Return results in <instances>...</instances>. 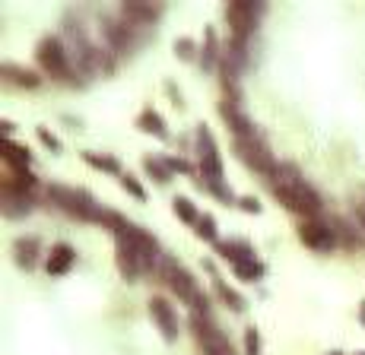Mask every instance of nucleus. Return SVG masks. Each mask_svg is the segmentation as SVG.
<instances>
[{"instance_id":"b1692460","label":"nucleus","mask_w":365,"mask_h":355,"mask_svg":"<svg viewBox=\"0 0 365 355\" xmlns=\"http://www.w3.org/2000/svg\"><path fill=\"white\" fill-rule=\"evenodd\" d=\"M86 162H90L92 165V168H102V171H111V175H115V171H117V162H115V159H108V156H96V152H86Z\"/></svg>"},{"instance_id":"a878e982","label":"nucleus","mask_w":365,"mask_h":355,"mask_svg":"<svg viewBox=\"0 0 365 355\" xmlns=\"http://www.w3.org/2000/svg\"><path fill=\"white\" fill-rule=\"evenodd\" d=\"M245 352H248V355H261V336H257L255 327L245 330Z\"/></svg>"},{"instance_id":"f03ea898","label":"nucleus","mask_w":365,"mask_h":355,"mask_svg":"<svg viewBox=\"0 0 365 355\" xmlns=\"http://www.w3.org/2000/svg\"><path fill=\"white\" fill-rule=\"evenodd\" d=\"M276 184H273V194L282 200V203L289 206L296 212H305V216L315 219L321 212V197L305 184L302 178H299L296 168H276Z\"/></svg>"},{"instance_id":"2eb2a0df","label":"nucleus","mask_w":365,"mask_h":355,"mask_svg":"<svg viewBox=\"0 0 365 355\" xmlns=\"http://www.w3.org/2000/svg\"><path fill=\"white\" fill-rule=\"evenodd\" d=\"M13 254H16V263L26 266V270H32L35 257H38V241H35V238H20L13 245Z\"/></svg>"},{"instance_id":"473e14b6","label":"nucleus","mask_w":365,"mask_h":355,"mask_svg":"<svg viewBox=\"0 0 365 355\" xmlns=\"http://www.w3.org/2000/svg\"><path fill=\"white\" fill-rule=\"evenodd\" d=\"M241 210H245V212H261V203L251 200V197H245V200H241Z\"/></svg>"},{"instance_id":"7c9ffc66","label":"nucleus","mask_w":365,"mask_h":355,"mask_svg":"<svg viewBox=\"0 0 365 355\" xmlns=\"http://www.w3.org/2000/svg\"><path fill=\"white\" fill-rule=\"evenodd\" d=\"M213 57H216V35L213 32H207V51H203V64H213Z\"/></svg>"},{"instance_id":"393cba45","label":"nucleus","mask_w":365,"mask_h":355,"mask_svg":"<svg viewBox=\"0 0 365 355\" xmlns=\"http://www.w3.org/2000/svg\"><path fill=\"white\" fill-rule=\"evenodd\" d=\"M197 235H200V238H207V241H216V222H213V216H200Z\"/></svg>"},{"instance_id":"2f4dec72","label":"nucleus","mask_w":365,"mask_h":355,"mask_svg":"<svg viewBox=\"0 0 365 355\" xmlns=\"http://www.w3.org/2000/svg\"><path fill=\"white\" fill-rule=\"evenodd\" d=\"M38 140H42V143H45V146H48V150H61V143H57V140H55V137H51L48 130H38Z\"/></svg>"},{"instance_id":"dca6fc26","label":"nucleus","mask_w":365,"mask_h":355,"mask_svg":"<svg viewBox=\"0 0 365 355\" xmlns=\"http://www.w3.org/2000/svg\"><path fill=\"white\" fill-rule=\"evenodd\" d=\"M216 247H220V254L226 260H232V266L241 263V260H255V251H251L248 245H235V241H229V245H226V241H220Z\"/></svg>"},{"instance_id":"0eeeda50","label":"nucleus","mask_w":365,"mask_h":355,"mask_svg":"<svg viewBox=\"0 0 365 355\" xmlns=\"http://www.w3.org/2000/svg\"><path fill=\"white\" fill-rule=\"evenodd\" d=\"M238 152H241V159H245L251 168L264 171V175H276V165H273V159H270L267 146H264L255 133H251V137H245V140H238Z\"/></svg>"},{"instance_id":"f8f14e48","label":"nucleus","mask_w":365,"mask_h":355,"mask_svg":"<svg viewBox=\"0 0 365 355\" xmlns=\"http://www.w3.org/2000/svg\"><path fill=\"white\" fill-rule=\"evenodd\" d=\"M222 117L229 121V127L235 130V137H238V140H245V137H251V133H255V130H251V124H248V117L241 115L235 102H226V105H222Z\"/></svg>"},{"instance_id":"412c9836","label":"nucleus","mask_w":365,"mask_h":355,"mask_svg":"<svg viewBox=\"0 0 365 355\" xmlns=\"http://www.w3.org/2000/svg\"><path fill=\"white\" fill-rule=\"evenodd\" d=\"M7 162L16 165L20 171H26V165H29V150H22V146H16L13 140H7Z\"/></svg>"},{"instance_id":"6ab92c4d","label":"nucleus","mask_w":365,"mask_h":355,"mask_svg":"<svg viewBox=\"0 0 365 355\" xmlns=\"http://www.w3.org/2000/svg\"><path fill=\"white\" fill-rule=\"evenodd\" d=\"M172 206H175V216H178L181 222H191V226H197V222H200L197 210H194V203H191V200H187V197H178Z\"/></svg>"},{"instance_id":"4468645a","label":"nucleus","mask_w":365,"mask_h":355,"mask_svg":"<svg viewBox=\"0 0 365 355\" xmlns=\"http://www.w3.org/2000/svg\"><path fill=\"white\" fill-rule=\"evenodd\" d=\"M32 187H35V178L29 175V171H16V175L3 178V194H20V197H26Z\"/></svg>"},{"instance_id":"f3484780","label":"nucleus","mask_w":365,"mask_h":355,"mask_svg":"<svg viewBox=\"0 0 365 355\" xmlns=\"http://www.w3.org/2000/svg\"><path fill=\"white\" fill-rule=\"evenodd\" d=\"M0 73H3V76H16L13 82H20V86H26V89H35V86H38V76L29 73V70L13 67V64H3V67H0Z\"/></svg>"},{"instance_id":"4be33fe9","label":"nucleus","mask_w":365,"mask_h":355,"mask_svg":"<svg viewBox=\"0 0 365 355\" xmlns=\"http://www.w3.org/2000/svg\"><path fill=\"white\" fill-rule=\"evenodd\" d=\"M159 10L156 7H143V3H124V16H134V20H156Z\"/></svg>"},{"instance_id":"c756f323","label":"nucleus","mask_w":365,"mask_h":355,"mask_svg":"<svg viewBox=\"0 0 365 355\" xmlns=\"http://www.w3.org/2000/svg\"><path fill=\"white\" fill-rule=\"evenodd\" d=\"M175 55L185 57V61H191V57H194V41H187V38L175 41Z\"/></svg>"},{"instance_id":"72a5a7b5","label":"nucleus","mask_w":365,"mask_h":355,"mask_svg":"<svg viewBox=\"0 0 365 355\" xmlns=\"http://www.w3.org/2000/svg\"><path fill=\"white\" fill-rule=\"evenodd\" d=\"M169 168H175V171H187L191 165L187 162H181V159H169Z\"/></svg>"},{"instance_id":"f257e3e1","label":"nucleus","mask_w":365,"mask_h":355,"mask_svg":"<svg viewBox=\"0 0 365 355\" xmlns=\"http://www.w3.org/2000/svg\"><path fill=\"white\" fill-rule=\"evenodd\" d=\"M115 235H117V266H121V273L124 276L150 273L156 266V241L134 226H124Z\"/></svg>"},{"instance_id":"9b49d317","label":"nucleus","mask_w":365,"mask_h":355,"mask_svg":"<svg viewBox=\"0 0 365 355\" xmlns=\"http://www.w3.org/2000/svg\"><path fill=\"white\" fill-rule=\"evenodd\" d=\"M194 327L200 330V342H203V355H235V352H232V342H229L226 336H222L216 327H210V324H200L197 317H194Z\"/></svg>"},{"instance_id":"20e7f679","label":"nucleus","mask_w":365,"mask_h":355,"mask_svg":"<svg viewBox=\"0 0 365 355\" xmlns=\"http://www.w3.org/2000/svg\"><path fill=\"white\" fill-rule=\"evenodd\" d=\"M197 156H200V171L207 178V184L216 187L222 181V159L213 143V133L207 127H197Z\"/></svg>"},{"instance_id":"5701e85b","label":"nucleus","mask_w":365,"mask_h":355,"mask_svg":"<svg viewBox=\"0 0 365 355\" xmlns=\"http://www.w3.org/2000/svg\"><path fill=\"white\" fill-rule=\"evenodd\" d=\"M235 276H241V280H257V276H261V263H257V260H241V263H235Z\"/></svg>"},{"instance_id":"423d86ee","label":"nucleus","mask_w":365,"mask_h":355,"mask_svg":"<svg viewBox=\"0 0 365 355\" xmlns=\"http://www.w3.org/2000/svg\"><path fill=\"white\" fill-rule=\"evenodd\" d=\"M38 64H42L51 76H70L67 51H64V45L57 38H42L38 41Z\"/></svg>"},{"instance_id":"f704fd0d","label":"nucleus","mask_w":365,"mask_h":355,"mask_svg":"<svg viewBox=\"0 0 365 355\" xmlns=\"http://www.w3.org/2000/svg\"><path fill=\"white\" fill-rule=\"evenodd\" d=\"M362 321H365V305H362Z\"/></svg>"},{"instance_id":"39448f33","label":"nucleus","mask_w":365,"mask_h":355,"mask_svg":"<svg viewBox=\"0 0 365 355\" xmlns=\"http://www.w3.org/2000/svg\"><path fill=\"white\" fill-rule=\"evenodd\" d=\"M162 273H166V282L172 286V292H178V298L191 301L197 311H200V307H207V301H203V295H200L197 282L191 280V273H187L185 266H178V263H172V260H166V263H162Z\"/></svg>"},{"instance_id":"6e6552de","label":"nucleus","mask_w":365,"mask_h":355,"mask_svg":"<svg viewBox=\"0 0 365 355\" xmlns=\"http://www.w3.org/2000/svg\"><path fill=\"white\" fill-rule=\"evenodd\" d=\"M299 238H302V245L315 247V251H331V247L337 245V235H334V229L324 226V222H317V219H308V222L299 229Z\"/></svg>"},{"instance_id":"c85d7f7f","label":"nucleus","mask_w":365,"mask_h":355,"mask_svg":"<svg viewBox=\"0 0 365 355\" xmlns=\"http://www.w3.org/2000/svg\"><path fill=\"white\" fill-rule=\"evenodd\" d=\"M220 295L229 301V305L235 307V311H245V301H241V295H235L232 289H226V286H222V282H220Z\"/></svg>"},{"instance_id":"cd10ccee","label":"nucleus","mask_w":365,"mask_h":355,"mask_svg":"<svg viewBox=\"0 0 365 355\" xmlns=\"http://www.w3.org/2000/svg\"><path fill=\"white\" fill-rule=\"evenodd\" d=\"M121 184H124V191H127V194H134V197H137V200H146V191L137 184V178L124 175V178H121Z\"/></svg>"},{"instance_id":"a211bd4d","label":"nucleus","mask_w":365,"mask_h":355,"mask_svg":"<svg viewBox=\"0 0 365 355\" xmlns=\"http://www.w3.org/2000/svg\"><path fill=\"white\" fill-rule=\"evenodd\" d=\"M140 127L150 130V133H156V137H169V130H166V121L156 115V111H143L140 115Z\"/></svg>"},{"instance_id":"aec40b11","label":"nucleus","mask_w":365,"mask_h":355,"mask_svg":"<svg viewBox=\"0 0 365 355\" xmlns=\"http://www.w3.org/2000/svg\"><path fill=\"white\" fill-rule=\"evenodd\" d=\"M3 212L7 216H22V212H29V200L20 197V194H3Z\"/></svg>"},{"instance_id":"1a4fd4ad","label":"nucleus","mask_w":365,"mask_h":355,"mask_svg":"<svg viewBox=\"0 0 365 355\" xmlns=\"http://www.w3.org/2000/svg\"><path fill=\"white\" fill-rule=\"evenodd\" d=\"M257 13H261V7H255V3H229L226 16L235 29V38H248V29H255Z\"/></svg>"},{"instance_id":"bb28decb","label":"nucleus","mask_w":365,"mask_h":355,"mask_svg":"<svg viewBox=\"0 0 365 355\" xmlns=\"http://www.w3.org/2000/svg\"><path fill=\"white\" fill-rule=\"evenodd\" d=\"M146 171H150V175H156L162 184L169 181V165H162L159 159H146Z\"/></svg>"},{"instance_id":"ddd939ff","label":"nucleus","mask_w":365,"mask_h":355,"mask_svg":"<svg viewBox=\"0 0 365 355\" xmlns=\"http://www.w3.org/2000/svg\"><path fill=\"white\" fill-rule=\"evenodd\" d=\"M73 260H76V254H73V247H70V245H57V247H51L48 273H55V276L67 273L70 266H73Z\"/></svg>"},{"instance_id":"7ed1b4c3","label":"nucleus","mask_w":365,"mask_h":355,"mask_svg":"<svg viewBox=\"0 0 365 355\" xmlns=\"http://www.w3.org/2000/svg\"><path fill=\"white\" fill-rule=\"evenodd\" d=\"M48 197L55 200L57 206H64L67 212H73V216H80V219H92V222H99V216H102V210L96 206V200H92L90 194H83V191H70V187L51 184Z\"/></svg>"},{"instance_id":"c9c22d12","label":"nucleus","mask_w":365,"mask_h":355,"mask_svg":"<svg viewBox=\"0 0 365 355\" xmlns=\"http://www.w3.org/2000/svg\"><path fill=\"white\" fill-rule=\"evenodd\" d=\"M331 355H340V352H331Z\"/></svg>"},{"instance_id":"9d476101","label":"nucleus","mask_w":365,"mask_h":355,"mask_svg":"<svg viewBox=\"0 0 365 355\" xmlns=\"http://www.w3.org/2000/svg\"><path fill=\"white\" fill-rule=\"evenodd\" d=\"M150 314H152V321L159 324V330H162V336H166L169 342L178 340V317H175V311L169 307L166 298H152L150 301Z\"/></svg>"}]
</instances>
